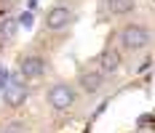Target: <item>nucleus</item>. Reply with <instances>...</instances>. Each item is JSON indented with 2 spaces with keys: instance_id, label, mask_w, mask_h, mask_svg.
I'll list each match as a JSON object with an SVG mask.
<instances>
[{
  "instance_id": "f257e3e1",
  "label": "nucleus",
  "mask_w": 155,
  "mask_h": 133,
  "mask_svg": "<svg viewBox=\"0 0 155 133\" xmlns=\"http://www.w3.org/2000/svg\"><path fill=\"white\" fill-rule=\"evenodd\" d=\"M150 43H153V32H150V27L144 21H126V24H120V30H118V48L123 53H131V56L144 53L150 48Z\"/></svg>"
},
{
  "instance_id": "f03ea898",
  "label": "nucleus",
  "mask_w": 155,
  "mask_h": 133,
  "mask_svg": "<svg viewBox=\"0 0 155 133\" xmlns=\"http://www.w3.org/2000/svg\"><path fill=\"white\" fill-rule=\"evenodd\" d=\"M46 101L56 115H70V112H75L78 104H80V90L70 80H54L46 88Z\"/></svg>"
},
{
  "instance_id": "7ed1b4c3",
  "label": "nucleus",
  "mask_w": 155,
  "mask_h": 133,
  "mask_svg": "<svg viewBox=\"0 0 155 133\" xmlns=\"http://www.w3.org/2000/svg\"><path fill=\"white\" fill-rule=\"evenodd\" d=\"M51 69V61L43 56V53H38V51H27V53H21L19 61H16V72L21 80H27V83H35V80H43Z\"/></svg>"
},
{
  "instance_id": "20e7f679",
  "label": "nucleus",
  "mask_w": 155,
  "mask_h": 133,
  "mask_svg": "<svg viewBox=\"0 0 155 133\" xmlns=\"http://www.w3.org/2000/svg\"><path fill=\"white\" fill-rule=\"evenodd\" d=\"M43 24H46V30L51 32V35L67 32L75 24V5H70V3H56V5H51L46 11Z\"/></svg>"
},
{
  "instance_id": "39448f33",
  "label": "nucleus",
  "mask_w": 155,
  "mask_h": 133,
  "mask_svg": "<svg viewBox=\"0 0 155 133\" xmlns=\"http://www.w3.org/2000/svg\"><path fill=\"white\" fill-rule=\"evenodd\" d=\"M75 85L78 90H80V96H88V99H94V96H99L102 90H104V85H107V74H102L96 67H86V69H80L75 77Z\"/></svg>"
},
{
  "instance_id": "423d86ee",
  "label": "nucleus",
  "mask_w": 155,
  "mask_h": 133,
  "mask_svg": "<svg viewBox=\"0 0 155 133\" xmlns=\"http://www.w3.org/2000/svg\"><path fill=\"white\" fill-rule=\"evenodd\" d=\"M120 67H123V51L118 45H112V43L107 48H102V53L96 59V69L102 74H107V77H112V74L120 72Z\"/></svg>"
},
{
  "instance_id": "0eeeda50",
  "label": "nucleus",
  "mask_w": 155,
  "mask_h": 133,
  "mask_svg": "<svg viewBox=\"0 0 155 133\" xmlns=\"http://www.w3.org/2000/svg\"><path fill=\"white\" fill-rule=\"evenodd\" d=\"M27 99H30V88L24 83H11L8 88L3 90V104L11 106V109H19Z\"/></svg>"
},
{
  "instance_id": "6e6552de",
  "label": "nucleus",
  "mask_w": 155,
  "mask_h": 133,
  "mask_svg": "<svg viewBox=\"0 0 155 133\" xmlns=\"http://www.w3.org/2000/svg\"><path fill=\"white\" fill-rule=\"evenodd\" d=\"M104 11L112 19H126V16H131L137 11V0H107L104 3Z\"/></svg>"
},
{
  "instance_id": "1a4fd4ad",
  "label": "nucleus",
  "mask_w": 155,
  "mask_h": 133,
  "mask_svg": "<svg viewBox=\"0 0 155 133\" xmlns=\"http://www.w3.org/2000/svg\"><path fill=\"white\" fill-rule=\"evenodd\" d=\"M0 133H30V125H27L24 120H8V122L0 128Z\"/></svg>"
},
{
  "instance_id": "9d476101",
  "label": "nucleus",
  "mask_w": 155,
  "mask_h": 133,
  "mask_svg": "<svg viewBox=\"0 0 155 133\" xmlns=\"http://www.w3.org/2000/svg\"><path fill=\"white\" fill-rule=\"evenodd\" d=\"M14 35H16V21L8 19V21H3V24H0V40H11Z\"/></svg>"
},
{
  "instance_id": "9b49d317",
  "label": "nucleus",
  "mask_w": 155,
  "mask_h": 133,
  "mask_svg": "<svg viewBox=\"0 0 155 133\" xmlns=\"http://www.w3.org/2000/svg\"><path fill=\"white\" fill-rule=\"evenodd\" d=\"M102 3H107V0H102Z\"/></svg>"
}]
</instances>
